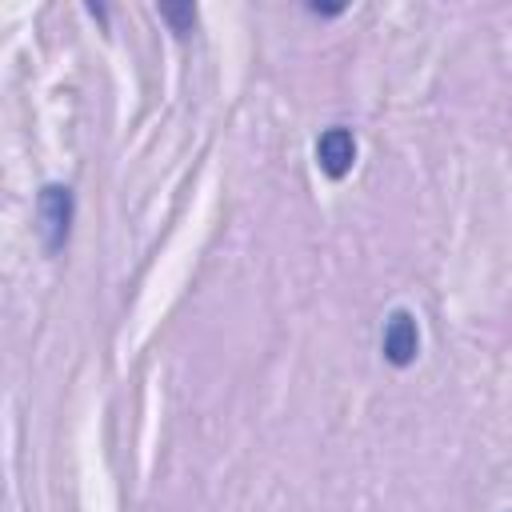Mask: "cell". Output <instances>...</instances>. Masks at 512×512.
I'll return each instance as SVG.
<instances>
[{
  "instance_id": "obj_1",
  "label": "cell",
  "mask_w": 512,
  "mask_h": 512,
  "mask_svg": "<svg viewBox=\"0 0 512 512\" xmlns=\"http://www.w3.org/2000/svg\"><path fill=\"white\" fill-rule=\"evenodd\" d=\"M36 228H40V240L48 252H60L64 240H68V228H72V188L64 184H48L36 200Z\"/></svg>"
},
{
  "instance_id": "obj_2",
  "label": "cell",
  "mask_w": 512,
  "mask_h": 512,
  "mask_svg": "<svg viewBox=\"0 0 512 512\" xmlns=\"http://www.w3.org/2000/svg\"><path fill=\"white\" fill-rule=\"evenodd\" d=\"M380 348H384V360L396 364V368H404V364L416 360V352H420V328H416V316H412L408 308H396V312L384 320V340H380Z\"/></svg>"
},
{
  "instance_id": "obj_3",
  "label": "cell",
  "mask_w": 512,
  "mask_h": 512,
  "mask_svg": "<svg viewBox=\"0 0 512 512\" xmlns=\"http://www.w3.org/2000/svg\"><path fill=\"white\" fill-rule=\"evenodd\" d=\"M352 160H356V136L348 128H328L320 132L316 140V164L328 180H340L352 172Z\"/></svg>"
},
{
  "instance_id": "obj_4",
  "label": "cell",
  "mask_w": 512,
  "mask_h": 512,
  "mask_svg": "<svg viewBox=\"0 0 512 512\" xmlns=\"http://www.w3.org/2000/svg\"><path fill=\"white\" fill-rule=\"evenodd\" d=\"M160 16H164V20H172L176 28H188V24L196 20V8H160Z\"/></svg>"
}]
</instances>
